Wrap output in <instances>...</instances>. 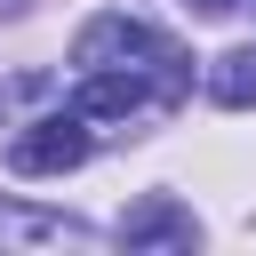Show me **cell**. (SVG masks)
<instances>
[{
    "mask_svg": "<svg viewBox=\"0 0 256 256\" xmlns=\"http://www.w3.org/2000/svg\"><path fill=\"white\" fill-rule=\"evenodd\" d=\"M200 8H232V0H200Z\"/></svg>",
    "mask_w": 256,
    "mask_h": 256,
    "instance_id": "cell-7",
    "label": "cell"
},
{
    "mask_svg": "<svg viewBox=\"0 0 256 256\" xmlns=\"http://www.w3.org/2000/svg\"><path fill=\"white\" fill-rule=\"evenodd\" d=\"M80 160H88L80 112H48V120L16 128V144H8V168H16V176H64V168H80Z\"/></svg>",
    "mask_w": 256,
    "mask_h": 256,
    "instance_id": "cell-2",
    "label": "cell"
},
{
    "mask_svg": "<svg viewBox=\"0 0 256 256\" xmlns=\"http://www.w3.org/2000/svg\"><path fill=\"white\" fill-rule=\"evenodd\" d=\"M16 8H32V0H0V16H16Z\"/></svg>",
    "mask_w": 256,
    "mask_h": 256,
    "instance_id": "cell-6",
    "label": "cell"
},
{
    "mask_svg": "<svg viewBox=\"0 0 256 256\" xmlns=\"http://www.w3.org/2000/svg\"><path fill=\"white\" fill-rule=\"evenodd\" d=\"M208 96H216L224 112H248V104H256V48L216 56V64H208Z\"/></svg>",
    "mask_w": 256,
    "mask_h": 256,
    "instance_id": "cell-5",
    "label": "cell"
},
{
    "mask_svg": "<svg viewBox=\"0 0 256 256\" xmlns=\"http://www.w3.org/2000/svg\"><path fill=\"white\" fill-rule=\"evenodd\" d=\"M136 104H144V80H136L128 64L88 72V80H80V96H72V112H80V120H120V112H136Z\"/></svg>",
    "mask_w": 256,
    "mask_h": 256,
    "instance_id": "cell-4",
    "label": "cell"
},
{
    "mask_svg": "<svg viewBox=\"0 0 256 256\" xmlns=\"http://www.w3.org/2000/svg\"><path fill=\"white\" fill-rule=\"evenodd\" d=\"M120 240H128V248H192L200 224H192V208H176L168 192H152V200H136V208L120 216Z\"/></svg>",
    "mask_w": 256,
    "mask_h": 256,
    "instance_id": "cell-3",
    "label": "cell"
},
{
    "mask_svg": "<svg viewBox=\"0 0 256 256\" xmlns=\"http://www.w3.org/2000/svg\"><path fill=\"white\" fill-rule=\"evenodd\" d=\"M136 56L160 64V88H168V96L184 88V56H176L152 24H136V16H96V24L72 40V64H88V72H104V64H128V72H136Z\"/></svg>",
    "mask_w": 256,
    "mask_h": 256,
    "instance_id": "cell-1",
    "label": "cell"
}]
</instances>
